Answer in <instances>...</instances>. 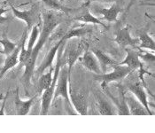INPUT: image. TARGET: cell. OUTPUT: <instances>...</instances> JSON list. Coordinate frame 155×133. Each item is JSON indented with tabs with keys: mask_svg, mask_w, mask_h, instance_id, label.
Instances as JSON below:
<instances>
[{
	"mask_svg": "<svg viewBox=\"0 0 155 133\" xmlns=\"http://www.w3.org/2000/svg\"><path fill=\"white\" fill-rule=\"evenodd\" d=\"M122 11L120 5L118 3L114 4L110 8H103L99 9L98 12L103 15L104 19L107 20L108 22H113L117 21V17L120 12Z\"/></svg>",
	"mask_w": 155,
	"mask_h": 133,
	"instance_id": "obj_18",
	"label": "cell"
},
{
	"mask_svg": "<svg viewBox=\"0 0 155 133\" xmlns=\"http://www.w3.org/2000/svg\"><path fill=\"white\" fill-rule=\"evenodd\" d=\"M139 58H141L143 61L149 63H154L155 61V56L153 53L144 52L143 54H139Z\"/></svg>",
	"mask_w": 155,
	"mask_h": 133,
	"instance_id": "obj_27",
	"label": "cell"
},
{
	"mask_svg": "<svg viewBox=\"0 0 155 133\" xmlns=\"http://www.w3.org/2000/svg\"><path fill=\"white\" fill-rule=\"evenodd\" d=\"M92 53L97 58L102 73H106L109 68H114L118 64L116 61H114L111 57H109L107 54H106L99 49H92Z\"/></svg>",
	"mask_w": 155,
	"mask_h": 133,
	"instance_id": "obj_14",
	"label": "cell"
},
{
	"mask_svg": "<svg viewBox=\"0 0 155 133\" xmlns=\"http://www.w3.org/2000/svg\"><path fill=\"white\" fill-rule=\"evenodd\" d=\"M82 64L87 69L93 72L95 75L103 74L101 69H100V67H99V64L97 62V60L95 57V55L92 53V52H90V51L87 50L84 52V56L82 57Z\"/></svg>",
	"mask_w": 155,
	"mask_h": 133,
	"instance_id": "obj_15",
	"label": "cell"
},
{
	"mask_svg": "<svg viewBox=\"0 0 155 133\" xmlns=\"http://www.w3.org/2000/svg\"><path fill=\"white\" fill-rule=\"evenodd\" d=\"M70 80V77L68 75V68H62L60 69V74H59V78H58V83L56 85V88L54 91L53 94V99L55 100L58 97H61L64 98V108L68 115H78L77 112L74 110L73 105H72L70 98H69V94H68V82Z\"/></svg>",
	"mask_w": 155,
	"mask_h": 133,
	"instance_id": "obj_3",
	"label": "cell"
},
{
	"mask_svg": "<svg viewBox=\"0 0 155 133\" xmlns=\"http://www.w3.org/2000/svg\"><path fill=\"white\" fill-rule=\"evenodd\" d=\"M52 82V71L51 69L46 74H43L39 76L38 80V90L40 92L45 91L46 89L50 87Z\"/></svg>",
	"mask_w": 155,
	"mask_h": 133,
	"instance_id": "obj_23",
	"label": "cell"
},
{
	"mask_svg": "<svg viewBox=\"0 0 155 133\" xmlns=\"http://www.w3.org/2000/svg\"><path fill=\"white\" fill-rule=\"evenodd\" d=\"M56 11H45L43 12L42 17H43V28L38 36V40L34 46V49L32 51L31 56L25 61L24 67H25V71L23 74V80L25 82V85L27 86H29L30 85V80L31 77L34 75L35 72V66H36L37 56L39 54L40 50L43 48L45 44L48 41L50 36L51 35L52 31L61 23L62 18L59 14L55 13Z\"/></svg>",
	"mask_w": 155,
	"mask_h": 133,
	"instance_id": "obj_1",
	"label": "cell"
},
{
	"mask_svg": "<svg viewBox=\"0 0 155 133\" xmlns=\"http://www.w3.org/2000/svg\"><path fill=\"white\" fill-rule=\"evenodd\" d=\"M91 28H85V27H81V28H74L70 30H68L67 33H65V35L63 36V40L67 41L72 38H79L82 36H86L88 33L91 32Z\"/></svg>",
	"mask_w": 155,
	"mask_h": 133,
	"instance_id": "obj_21",
	"label": "cell"
},
{
	"mask_svg": "<svg viewBox=\"0 0 155 133\" xmlns=\"http://www.w3.org/2000/svg\"><path fill=\"white\" fill-rule=\"evenodd\" d=\"M101 87L103 89V91L113 100L114 106L116 107L117 115H130L129 108H128V105L126 103L125 91H124V90H123V88L121 86L118 85V88H119V95H118V97H115V96H114L112 94V92L109 91L107 85L106 83L102 82Z\"/></svg>",
	"mask_w": 155,
	"mask_h": 133,
	"instance_id": "obj_6",
	"label": "cell"
},
{
	"mask_svg": "<svg viewBox=\"0 0 155 133\" xmlns=\"http://www.w3.org/2000/svg\"><path fill=\"white\" fill-rule=\"evenodd\" d=\"M114 41L122 47H128L131 46L133 48H138L139 45V39L138 38H133L130 36V26H126L120 29L116 35Z\"/></svg>",
	"mask_w": 155,
	"mask_h": 133,
	"instance_id": "obj_9",
	"label": "cell"
},
{
	"mask_svg": "<svg viewBox=\"0 0 155 133\" xmlns=\"http://www.w3.org/2000/svg\"><path fill=\"white\" fill-rule=\"evenodd\" d=\"M73 41L69 43L64 52V55L62 54V60L63 63H66L68 65V72L69 77H71V69L74 64L80 58L82 52L85 48V43L81 40H76V38H72Z\"/></svg>",
	"mask_w": 155,
	"mask_h": 133,
	"instance_id": "obj_4",
	"label": "cell"
},
{
	"mask_svg": "<svg viewBox=\"0 0 155 133\" xmlns=\"http://www.w3.org/2000/svg\"><path fill=\"white\" fill-rule=\"evenodd\" d=\"M128 90L140 101V103L144 107V108L146 109V111L148 112V114L150 115H153V113L150 110V105L148 103L146 92H145V91H144L143 86L141 85V84L140 83H133V84H130V85H128Z\"/></svg>",
	"mask_w": 155,
	"mask_h": 133,
	"instance_id": "obj_11",
	"label": "cell"
},
{
	"mask_svg": "<svg viewBox=\"0 0 155 133\" xmlns=\"http://www.w3.org/2000/svg\"><path fill=\"white\" fill-rule=\"evenodd\" d=\"M21 42H20L19 45L16 46V48L14 49V51L12 52V53L7 55L5 61L4 62L3 68L0 71V79L5 75V73L9 71L10 69H12V68H14L19 63V54H20V52H21Z\"/></svg>",
	"mask_w": 155,
	"mask_h": 133,
	"instance_id": "obj_16",
	"label": "cell"
},
{
	"mask_svg": "<svg viewBox=\"0 0 155 133\" xmlns=\"http://www.w3.org/2000/svg\"><path fill=\"white\" fill-rule=\"evenodd\" d=\"M97 96V108L98 112L101 115H117V111L113 108V106L106 100L105 98H103L99 94H96Z\"/></svg>",
	"mask_w": 155,
	"mask_h": 133,
	"instance_id": "obj_19",
	"label": "cell"
},
{
	"mask_svg": "<svg viewBox=\"0 0 155 133\" xmlns=\"http://www.w3.org/2000/svg\"><path fill=\"white\" fill-rule=\"evenodd\" d=\"M0 43L3 45V52L7 56L9 54H11L12 52L14 51V49L16 48V44L11 42L9 39L7 38H3L0 39Z\"/></svg>",
	"mask_w": 155,
	"mask_h": 133,
	"instance_id": "obj_26",
	"label": "cell"
},
{
	"mask_svg": "<svg viewBox=\"0 0 155 133\" xmlns=\"http://www.w3.org/2000/svg\"><path fill=\"white\" fill-rule=\"evenodd\" d=\"M139 45L138 48L139 49H149L152 51L155 50V43L154 40L149 36V34L145 31H143L139 34Z\"/></svg>",
	"mask_w": 155,
	"mask_h": 133,
	"instance_id": "obj_22",
	"label": "cell"
},
{
	"mask_svg": "<svg viewBox=\"0 0 155 133\" xmlns=\"http://www.w3.org/2000/svg\"><path fill=\"white\" fill-rule=\"evenodd\" d=\"M63 42H64L63 39L60 40L59 42H57V43L54 45V46H53L52 48L48 52L47 55L45 56V58L44 61L42 62V64L37 68V69L34 72V75H36V76H40L41 75L44 74V72L48 68H51V66H52V63H53V61H54V58H55V56H56V53H57V52H58V49H59V47L60 46V45H61Z\"/></svg>",
	"mask_w": 155,
	"mask_h": 133,
	"instance_id": "obj_10",
	"label": "cell"
},
{
	"mask_svg": "<svg viewBox=\"0 0 155 133\" xmlns=\"http://www.w3.org/2000/svg\"><path fill=\"white\" fill-rule=\"evenodd\" d=\"M6 12H8V9L4 8V7H0V23H4V22L8 21V18L4 16V14Z\"/></svg>",
	"mask_w": 155,
	"mask_h": 133,
	"instance_id": "obj_28",
	"label": "cell"
},
{
	"mask_svg": "<svg viewBox=\"0 0 155 133\" xmlns=\"http://www.w3.org/2000/svg\"><path fill=\"white\" fill-rule=\"evenodd\" d=\"M126 103L128 105V108L130 110V114L133 115H149L146 109L144 108L143 105L140 103V101L135 97L131 92L129 95L125 94Z\"/></svg>",
	"mask_w": 155,
	"mask_h": 133,
	"instance_id": "obj_13",
	"label": "cell"
},
{
	"mask_svg": "<svg viewBox=\"0 0 155 133\" xmlns=\"http://www.w3.org/2000/svg\"><path fill=\"white\" fill-rule=\"evenodd\" d=\"M69 98L74 110L77 114L86 115H88V92L69 87Z\"/></svg>",
	"mask_w": 155,
	"mask_h": 133,
	"instance_id": "obj_5",
	"label": "cell"
},
{
	"mask_svg": "<svg viewBox=\"0 0 155 133\" xmlns=\"http://www.w3.org/2000/svg\"><path fill=\"white\" fill-rule=\"evenodd\" d=\"M36 98H31L28 100H21L20 95H19V89L16 90V96H15V100H14V104H15V108L17 115H26L28 114L29 109L32 107V104L34 102Z\"/></svg>",
	"mask_w": 155,
	"mask_h": 133,
	"instance_id": "obj_17",
	"label": "cell"
},
{
	"mask_svg": "<svg viewBox=\"0 0 155 133\" xmlns=\"http://www.w3.org/2000/svg\"><path fill=\"white\" fill-rule=\"evenodd\" d=\"M74 20L77 21V22H85V23H92V24L101 25V26L107 28V25L104 24L102 22H100L98 19H97L96 17H94V16L91 13L89 8L86 7V6H85V8H84V10L82 11V12L80 13V15L77 16L76 18H74Z\"/></svg>",
	"mask_w": 155,
	"mask_h": 133,
	"instance_id": "obj_20",
	"label": "cell"
},
{
	"mask_svg": "<svg viewBox=\"0 0 155 133\" xmlns=\"http://www.w3.org/2000/svg\"><path fill=\"white\" fill-rule=\"evenodd\" d=\"M39 36V28L37 27V25L34 26L32 28V31H31V34H30V37L28 39V47H27V51L30 54L31 56V53H32V51L34 49V46L36 45V40Z\"/></svg>",
	"mask_w": 155,
	"mask_h": 133,
	"instance_id": "obj_24",
	"label": "cell"
},
{
	"mask_svg": "<svg viewBox=\"0 0 155 133\" xmlns=\"http://www.w3.org/2000/svg\"><path fill=\"white\" fill-rule=\"evenodd\" d=\"M65 42V41H64ZM64 42L60 45V46L58 49L57 52V63L55 66V70H54V75L52 76V82L50 85V87L46 89L43 94L42 97V104H41V111H40V115H46L50 110V106L51 103L52 101L53 98V94H54V91L56 88V85H57V81L59 78V74H60L62 64H63V60H62V54L64 52Z\"/></svg>",
	"mask_w": 155,
	"mask_h": 133,
	"instance_id": "obj_2",
	"label": "cell"
},
{
	"mask_svg": "<svg viewBox=\"0 0 155 133\" xmlns=\"http://www.w3.org/2000/svg\"><path fill=\"white\" fill-rule=\"evenodd\" d=\"M131 70L125 65H120L117 64L115 67H114V71L108 74H100V75H95L94 78L97 81H101L108 85L111 82H120L122 79H124Z\"/></svg>",
	"mask_w": 155,
	"mask_h": 133,
	"instance_id": "obj_7",
	"label": "cell"
},
{
	"mask_svg": "<svg viewBox=\"0 0 155 133\" xmlns=\"http://www.w3.org/2000/svg\"><path fill=\"white\" fill-rule=\"evenodd\" d=\"M10 7H11V10L12 11L15 17L25 22V23L27 24L28 30L29 28H32L34 26L39 23L40 16L42 14H40L37 8H32L28 11H21V10H18L17 8H15L12 5H10Z\"/></svg>",
	"mask_w": 155,
	"mask_h": 133,
	"instance_id": "obj_8",
	"label": "cell"
},
{
	"mask_svg": "<svg viewBox=\"0 0 155 133\" xmlns=\"http://www.w3.org/2000/svg\"><path fill=\"white\" fill-rule=\"evenodd\" d=\"M8 98V92L7 94L5 95V97L4 98V102H3V105H2V108L0 109V115H4V110H5V102H6V99Z\"/></svg>",
	"mask_w": 155,
	"mask_h": 133,
	"instance_id": "obj_29",
	"label": "cell"
},
{
	"mask_svg": "<svg viewBox=\"0 0 155 133\" xmlns=\"http://www.w3.org/2000/svg\"><path fill=\"white\" fill-rule=\"evenodd\" d=\"M88 2H92V1H104V2H110L112 0H87Z\"/></svg>",
	"mask_w": 155,
	"mask_h": 133,
	"instance_id": "obj_31",
	"label": "cell"
},
{
	"mask_svg": "<svg viewBox=\"0 0 155 133\" xmlns=\"http://www.w3.org/2000/svg\"><path fill=\"white\" fill-rule=\"evenodd\" d=\"M126 52H127V56L125 57L124 61L120 63V65L127 66L131 71L143 68V63L140 61L139 53L137 52L130 48L126 49Z\"/></svg>",
	"mask_w": 155,
	"mask_h": 133,
	"instance_id": "obj_12",
	"label": "cell"
},
{
	"mask_svg": "<svg viewBox=\"0 0 155 133\" xmlns=\"http://www.w3.org/2000/svg\"><path fill=\"white\" fill-rule=\"evenodd\" d=\"M136 1H137V0H130V3H129L128 6H127V8H126V12H129V11H130V9L131 8L132 5H135Z\"/></svg>",
	"mask_w": 155,
	"mask_h": 133,
	"instance_id": "obj_30",
	"label": "cell"
},
{
	"mask_svg": "<svg viewBox=\"0 0 155 133\" xmlns=\"http://www.w3.org/2000/svg\"><path fill=\"white\" fill-rule=\"evenodd\" d=\"M42 2L52 11H60V12H66L68 11L66 8H64L61 5L60 0H42Z\"/></svg>",
	"mask_w": 155,
	"mask_h": 133,
	"instance_id": "obj_25",
	"label": "cell"
},
{
	"mask_svg": "<svg viewBox=\"0 0 155 133\" xmlns=\"http://www.w3.org/2000/svg\"><path fill=\"white\" fill-rule=\"evenodd\" d=\"M60 2H62V1H64V0H60Z\"/></svg>",
	"mask_w": 155,
	"mask_h": 133,
	"instance_id": "obj_32",
	"label": "cell"
}]
</instances>
